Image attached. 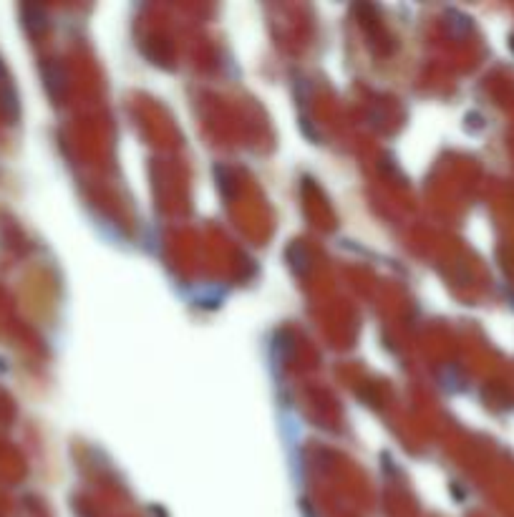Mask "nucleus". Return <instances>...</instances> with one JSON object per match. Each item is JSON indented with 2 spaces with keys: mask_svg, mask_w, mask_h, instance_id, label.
Masks as SVG:
<instances>
[]
</instances>
